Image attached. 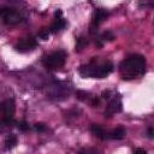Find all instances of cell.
<instances>
[{
    "label": "cell",
    "mask_w": 154,
    "mask_h": 154,
    "mask_svg": "<svg viewBox=\"0 0 154 154\" xmlns=\"http://www.w3.org/2000/svg\"><path fill=\"white\" fill-rule=\"evenodd\" d=\"M16 103L13 99H6L0 102V120L14 119Z\"/></svg>",
    "instance_id": "cell-5"
},
{
    "label": "cell",
    "mask_w": 154,
    "mask_h": 154,
    "mask_svg": "<svg viewBox=\"0 0 154 154\" xmlns=\"http://www.w3.org/2000/svg\"><path fill=\"white\" fill-rule=\"evenodd\" d=\"M49 35H51V31H49V29H42L40 32H38V37L41 38V40H48V37H49Z\"/></svg>",
    "instance_id": "cell-20"
},
{
    "label": "cell",
    "mask_w": 154,
    "mask_h": 154,
    "mask_svg": "<svg viewBox=\"0 0 154 154\" xmlns=\"http://www.w3.org/2000/svg\"><path fill=\"white\" fill-rule=\"evenodd\" d=\"M66 59H67V53L63 49H59L46 55L42 59V65L49 71H55L65 65Z\"/></svg>",
    "instance_id": "cell-3"
},
{
    "label": "cell",
    "mask_w": 154,
    "mask_h": 154,
    "mask_svg": "<svg viewBox=\"0 0 154 154\" xmlns=\"http://www.w3.org/2000/svg\"><path fill=\"white\" fill-rule=\"evenodd\" d=\"M108 17V12L103 8H95L93 17H91V22H90V26H89V32L91 35H95L97 32V28L99 25L106 20Z\"/></svg>",
    "instance_id": "cell-7"
},
{
    "label": "cell",
    "mask_w": 154,
    "mask_h": 154,
    "mask_svg": "<svg viewBox=\"0 0 154 154\" xmlns=\"http://www.w3.org/2000/svg\"><path fill=\"white\" fill-rule=\"evenodd\" d=\"M34 129H35L37 132H45V131L47 130V126H46V124H43V123H35V124H34Z\"/></svg>",
    "instance_id": "cell-21"
},
{
    "label": "cell",
    "mask_w": 154,
    "mask_h": 154,
    "mask_svg": "<svg viewBox=\"0 0 154 154\" xmlns=\"http://www.w3.org/2000/svg\"><path fill=\"white\" fill-rule=\"evenodd\" d=\"M38 42L36 38L34 37H25V38H22L20 41H18L14 46V51L18 52V53H28V52H31L34 51L36 47H37Z\"/></svg>",
    "instance_id": "cell-8"
},
{
    "label": "cell",
    "mask_w": 154,
    "mask_h": 154,
    "mask_svg": "<svg viewBox=\"0 0 154 154\" xmlns=\"http://www.w3.org/2000/svg\"><path fill=\"white\" fill-rule=\"evenodd\" d=\"M61 16H63V11H61V10H57V11L54 12V17H55V18H60Z\"/></svg>",
    "instance_id": "cell-25"
},
{
    "label": "cell",
    "mask_w": 154,
    "mask_h": 154,
    "mask_svg": "<svg viewBox=\"0 0 154 154\" xmlns=\"http://www.w3.org/2000/svg\"><path fill=\"white\" fill-rule=\"evenodd\" d=\"M16 128H17L19 131H22V132H26V131L30 129V126H29L28 122H25V120L17 122V123H16Z\"/></svg>",
    "instance_id": "cell-17"
},
{
    "label": "cell",
    "mask_w": 154,
    "mask_h": 154,
    "mask_svg": "<svg viewBox=\"0 0 154 154\" xmlns=\"http://www.w3.org/2000/svg\"><path fill=\"white\" fill-rule=\"evenodd\" d=\"M17 143H18V137H17V135H14V134H7V136H6V138H5V142H4V144H5V149H7V150H11L12 148H14L16 146H17Z\"/></svg>",
    "instance_id": "cell-12"
},
{
    "label": "cell",
    "mask_w": 154,
    "mask_h": 154,
    "mask_svg": "<svg viewBox=\"0 0 154 154\" xmlns=\"http://www.w3.org/2000/svg\"><path fill=\"white\" fill-rule=\"evenodd\" d=\"M16 120L14 119H10V120H0V132H7L10 131L12 128L16 126Z\"/></svg>",
    "instance_id": "cell-13"
},
{
    "label": "cell",
    "mask_w": 154,
    "mask_h": 154,
    "mask_svg": "<svg viewBox=\"0 0 154 154\" xmlns=\"http://www.w3.org/2000/svg\"><path fill=\"white\" fill-rule=\"evenodd\" d=\"M147 135H148V137H149L150 140L154 137V129H153V126H152V125L147 129Z\"/></svg>",
    "instance_id": "cell-23"
},
{
    "label": "cell",
    "mask_w": 154,
    "mask_h": 154,
    "mask_svg": "<svg viewBox=\"0 0 154 154\" xmlns=\"http://www.w3.org/2000/svg\"><path fill=\"white\" fill-rule=\"evenodd\" d=\"M126 135V131L123 126H117L116 129L108 130V138L109 140H123Z\"/></svg>",
    "instance_id": "cell-11"
},
{
    "label": "cell",
    "mask_w": 154,
    "mask_h": 154,
    "mask_svg": "<svg viewBox=\"0 0 154 154\" xmlns=\"http://www.w3.org/2000/svg\"><path fill=\"white\" fill-rule=\"evenodd\" d=\"M147 60L141 54H131L119 64V73L122 79L132 81L141 78L146 73Z\"/></svg>",
    "instance_id": "cell-1"
},
{
    "label": "cell",
    "mask_w": 154,
    "mask_h": 154,
    "mask_svg": "<svg viewBox=\"0 0 154 154\" xmlns=\"http://www.w3.org/2000/svg\"><path fill=\"white\" fill-rule=\"evenodd\" d=\"M114 65L108 60H101L99 57H93L89 63L81 65L78 73L83 78H106L111 72H113Z\"/></svg>",
    "instance_id": "cell-2"
},
{
    "label": "cell",
    "mask_w": 154,
    "mask_h": 154,
    "mask_svg": "<svg viewBox=\"0 0 154 154\" xmlns=\"http://www.w3.org/2000/svg\"><path fill=\"white\" fill-rule=\"evenodd\" d=\"M89 105H90L91 107H94V108H95V107L97 108V107H100V105H101V99H100L99 96H94V95H93L91 99L89 100Z\"/></svg>",
    "instance_id": "cell-19"
},
{
    "label": "cell",
    "mask_w": 154,
    "mask_h": 154,
    "mask_svg": "<svg viewBox=\"0 0 154 154\" xmlns=\"http://www.w3.org/2000/svg\"><path fill=\"white\" fill-rule=\"evenodd\" d=\"M134 154H147V150L143 148H136L134 149Z\"/></svg>",
    "instance_id": "cell-24"
},
{
    "label": "cell",
    "mask_w": 154,
    "mask_h": 154,
    "mask_svg": "<svg viewBox=\"0 0 154 154\" xmlns=\"http://www.w3.org/2000/svg\"><path fill=\"white\" fill-rule=\"evenodd\" d=\"M111 93H112L111 90H103L102 94H101V97L105 99V100H109V99L112 97V94H111Z\"/></svg>",
    "instance_id": "cell-22"
},
{
    "label": "cell",
    "mask_w": 154,
    "mask_h": 154,
    "mask_svg": "<svg viewBox=\"0 0 154 154\" xmlns=\"http://www.w3.org/2000/svg\"><path fill=\"white\" fill-rule=\"evenodd\" d=\"M97 38H99L102 43H105V42H108V41H113V40L116 38V36H114V34H113L111 30H107V31L102 32Z\"/></svg>",
    "instance_id": "cell-16"
},
{
    "label": "cell",
    "mask_w": 154,
    "mask_h": 154,
    "mask_svg": "<svg viewBox=\"0 0 154 154\" xmlns=\"http://www.w3.org/2000/svg\"><path fill=\"white\" fill-rule=\"evenodd\" d=\"M91 94L89 91H84V90H77L76 91V97L77 100L79 101H83V102H89V100L91 99Z\"/></svg>",
    "instance_id": "cell-15"
},
{
    "label": "cell",
    "mask_w": 154,
    "mask_h": 154,
    "mask_svg": "<svg viewBox=\"0 0 154 154\" xmlns=\"http://www.w3.org/2000/svg\"><path fill=\"white\" fill-rule=\"evenodd\" d=\"M122 109H123L122 96H120L119 94H117V95L114 94V95H112V97L108 100V103H107V106H106V108H105L103 114H105V117L111 118L112 116H114V114L122 112Z\"/></svg>",
    "instance_id": "cell-6"
},
{
    "label": "cell",
    "mask_w": 154,
    "mask_h": 154,
    "mask_svg": "<svg viewBox=\"0 0 154 154\" xmlns=\"http://www.w3.org/2000/svg\"><path fill=\"white\" fill-rule=\"evenodd\" d=\"M66 24H67V23H66V20H65L63 17H60V18H54V22L52 23V25H51L48 29H49L51 34H57V32L61 31L63 29H65Z\"/></svg>",
    "instance_id": "cell-10"
},
{
    "label": "cell",
    "mask_w": 154,
    "mask_h": 154,
    "mask_svg": "<svg viewBox=\"0 0 154 154\" xmlns=\"http://www.w3.org/2000/svg\"><path fill=\"white\" fill-rule=\"evenodd\" d=\"M89 45V40L87 38V37H84V36H78V37H76V52H81V51H83L87 46Z\"/></svg>",
    "instance_id": "cell-14"
},
{
    "label": "cell",
    "mask_w": 154,
    "mask_h": 154,
    "mask_svg": "<svg viewBox=\"0 0 154 154\" xmlns=\"http://www.w3.org/2000/svg\"><path fill=\"white\" fill-rule=\"evenodd\" d=\"M90 132L100 140H108V130H106L103 126H101L99 124H91Z\"/></svg>",
    "instance_id": "cell-9"
},
{
    "label": "cell",
    "mask_w": 154,
    "mask_h": 154,
    "mask_svg": "<svg viewBox=\"0 0 154 154\" xmlns=\"http://www.w3.org/2000/svg\"><path fill=\"white\" fill-rule=\"evenodd\" d=\"M0 18L6 25H16L22 23L24 19L20 12L10 7H0Z\"/></svg>",
    "instance_id": "cell-4"
},
{
    "label": "cell",
    "mask_w": 154,
    "mask_h": 154,
    "mask_svg": "<svg viewBox=\"0 0 154 154\" xmlns=\"http://www.w3.org/2000/svg\"><path fill=\"white\" fill-rule=\"evenodd\" d=\"M77 154H100L95 148H90V147H84V148H81L78 150Z\"/></svg>",
    "instance_id": "cell-18"
}]
</instances>
